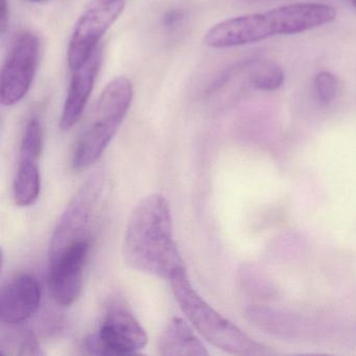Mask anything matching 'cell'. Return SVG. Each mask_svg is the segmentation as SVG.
<instances>
[{"instance_id": "obj_1", "label": "cell", "mask_w": 356, "mask_h": 356, "mask_svg": "<svg viewBox=\"0 0 356 356\" xmlns=\"http://www.w3.org/2000/svg\"><path fill=\"white\" fill-rule=\"evenodd\" d=\"M122 254L134 270L168 280L184 268L175 241L172 210L164 195L153 193L135 206L127 224Z\"/></svg>"}, {"instance_id": "obj_2", "label": "cell", "mask_w": 356, "mask_h": 356, "mask_svg": "<svg viewBox=\"0 0 356 356\" xmlns=\"http://www.w3.org/2000/svg\"><path fill=\"white\" fill-rule=\"evenodd\" d=\"M337 11L322 3H293L264 13L228 18L207 31L204 42L211 49H230L266 40L270 37L289 36L330 24Z\"/></svg>"}, {"instance_id": "obj_3", "label": "cell", "mask_w": 356, "mask_h": 356, "mask_svg": "<svg viewBox=\"0 0 356 356\" xmlns=\"http://www.w3.org/2000/svg\"><path fill=\"white\" fill-rule=\"evenodd\" d=\"M172 293L183 314L195 330L212 346L235 355H268L270 349L254 341L228 318L218 314L197 293L185 268H179L170 278Z\"/></svg>"}, {"instance_id": "obj_4", "label": "cell", "mask_w": 356, "mask_h": 356, "mask_svg": "<svg viewBox=\"0 0 356 356\" xmlns=\"http://www.w3.org/2000/svg\"><path fill=\"white\" fill-rule=\"evenodd\" d=\"M133 99V86L126 76H118L104 88L91 122L81 135L72 168L82 172L99 161L122 126Z\"/></svg>"}, {"instance_id": "obj_5", "label": "cell", "mask_w": 356, "mask_h": 356, "mask_svg": "<svg viewBox=\"0 0 356 356\" xmlns=\"http://www.w3.org/2000/svg\"><path fill=\"white\" fill-rule=\"evenodd\" d=\"M147 343L143 325L124 303L114 301L108 305L97 333L85 341V348L97 355H136Z\"/></svg>"}, {"instance_id": "obj_6", "label": "cell", "mask_w": 356, "mask_h": 356, "mask_svg": "<svg viewBox=\"0 0 356 356\" xmlns=\"http://www.w3.org/2000/svg\"><path fill=\"white\" fill-rule=\"evenodd\" d=\"M40 39L24 31L14 39L0 74V103L11 107L24 99L34 81L40 56Z\"/></svg>"}, {"instance_id": "obj_7", "label": "cell", "mask_w": 356, "mask_h": 356, "mask_svg": "<svg viewBox=\"0 0 356 356\" xmlns=\"http://www.w3.org/2000/svg\"><path fill=\"white\" fill-rule=\"evenodd\" d=\"M103 181L101 174L93 175L79 189L51 236L49 257L76 241L89 239V224L103 189Z\"/></svg>"}, {"instance_id": "obj_8", "label": "cell", "mask_w": 356, "mask_h": 356, "mask_svg": "<svg viewBox=\"0 0 356 356\" xmlns=\"http://www.w3.org/2000/svg\"><path fill=\"white\" fill-rule=\"evenodd\" d=\"M124 9V1L102 3L97 0L79 18L67 49L68 65L74 72L99 47V41L115 24Z\"/></svg>"}, {"instance_id": "obj_9", "label": "cell", "mask_w": 356, "mask_h": 356, "mask_svg": "<svg viewBox=\"0 0 356 356\" xmlns=\"http://www.w3.org/2000/svg\"><path fill=\"white\" fill-rule=\"evenodd\" d=\"M89 248L90 241L85 239L49 257V289L60 305H72L80 297Z\"/></svg>"}, {"instance_id": "obj_10", "label": "cell", "mask_w": 356, "mask_h": 356, "mask_svg": "<svg viewBox=\"0 0 356 356\" xmlns=\"http://www.w3.org/2000/svg\"><path fill=\"white\" fill-rule=\"evenodd\" d=\"M41 287L30 273L10 277L0 291V321L5 325L24 324L40 306Z\"/></svg>"}, {"instance_id": "obj_11", "label": "cell", "mask_w": 356, "mask_h": 356, "mask_svg": "<svg viewBox=\"0 0 356 356\" xmlns=\"http://www.w3.org/2000/svg\"><path fill=\"white\" fill-rule=\"evenodd\" d=\"M102 58L103 54L99 47L84 64L72 72L74 74L60 120L62 130L70 131L82 118L101 70Z\"/></svg>"}, {"instance_id": "obj_12", "label": "cell", "mask_w": 356, "mask_h": 356, "mask_svg": "<svg viewBox=\"0 0 356 356\" xmlns=\"http://www.w3.org/2000/svg\"><path fill=\"white\" fill-rule=\"evenodd\" d=\"M160 355L206 356L207 349L183 318H174L159 339Z\"/></svg>"}, {"instance_id": "obj_13", "label": "cell", "mask_w": 356, "mask_h": 356, "mask_svg": "<svg viewBox=\"0 0 356 356\" xmlns=\"http://www.w3.org/2000/svg\"><path fill=\"white\" fill-rule=\"evenodd\" d=\"M38 160L19 159L13 183L15 203L20 207H28L40 195L41 178Z\"/></svg>"}, {"instance_id": "obj_14", "label": "cell", "mask_w": 356, "mask_h": 356, "mask_svg": "<svg viewBox=\"0 0 356 356\" xmlns=\"http://www.w3.org/2000/svg\"><path fill=\"white\" fill-rule=\"evenodd\" d=\"M5 325V324H3ZM22 324L7 325L11 328V332L1 333L0 349L3 354L12 355H41L40 346L31 330L22 328Z\"/></svg>"}, {"instance_id": "obj_15", "label": "cell", "mask_w": 356, "mask_h": 356, "mask_svg": "<svg viewBox=\"0 0 356 356\" xmlns=\"http://www.w3.org/2000/svg\"><path fill=\"white\" fill-rule=\"evenodd\" d=\"M43 149V127L40 118L29 120L20 143L19 159H40Z\"/></svg>"}, {"instance_id": "obj_16", "label": "cell", "mask_w": 356, "mask_h": 356, "mask_svg": "<svg viewBox=\"0 0 356 356\" xmlns=\"http://www.w3.org/2000/svg\"><path fill=\"white\" fill-rule=\"evenodd\" d=\"M285 74L282 68L273 62L259 65L251 74V83L259 90L274 91L282 86Z\"/></svg>"}, {"instance_id": "obj_17", "label": "cell", "mask_w": 356, "mask_h": 356, "mask_svg": "<svg viewBox=\"0 0 356 356\" xmlns=\"http://www.w3.org/2000/svg\"><path fill=\"white\" fill-rule=\"evenodd\" d=\"M337 76L329 72H318L314 80V90L316 99L322 105H329L334 101L337 95Z\"/></svg>"}, {"instance_id": "obj_18", "label": "cell", "mask_w": 356, "mask_h": 356, "mask_svg": "<svg viewBox=\"0 0 356 356\" xmlns=\"http://www.w3.org/2000/svg\"><path fill=\"white\" fill-rule=\"evenodd\" d=\"M8 20H9V6H8V0H1L0 5V29L1 32H5L7 28Z\"/></svg>"}, {"instance_id": "obj_19", "label": "cell", "mask_w": 356, "mask_h": 356, "mask_svg": "<svg viewBox=\"0 0 356 356\" xmlns=\"http://www.w3.org/2000/svg\"><path fill=\"white\" fill-rule=\"evenodd\" d=\"M102 3H118V1H124V0H99Z\"/></svg>"}, {"instance_id": "obj_20", "label": "cell", "mask_w": 356, "mask_h": 356, "mask_svg": "<svg viewBox=\"0 0 356 356\" xmlns=\"http://www.w3.org/2000/svg\"><path fill=\"white\" fill-rule=\"evenodd\" d=\"M31 1H34V3H44L47 0H31Z\"/></svg>"}, {"instance_id": "obj_21", "label": "cell", "mask_w": 356, "mask_h": 356, "mask_svg": "<svg viewBox=\"0 0 356 356\" xmlns=\"http://www.w3.org/2000/svg\"><path fill=\"white\" fill-rule=\"evenodd\" d=\"M350 3H352V5L354 6V7L356 8V0H349Z\"/></svg>"}]
</instances>
